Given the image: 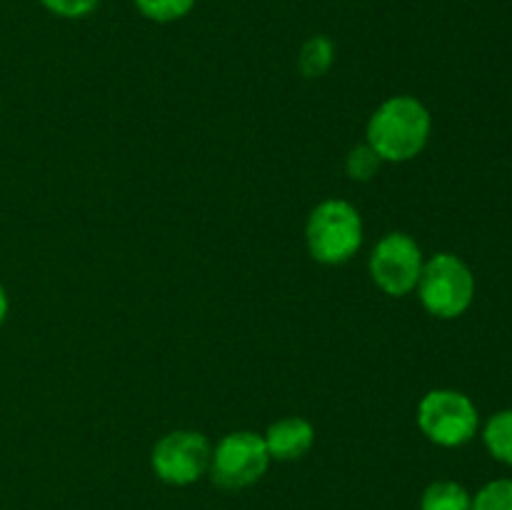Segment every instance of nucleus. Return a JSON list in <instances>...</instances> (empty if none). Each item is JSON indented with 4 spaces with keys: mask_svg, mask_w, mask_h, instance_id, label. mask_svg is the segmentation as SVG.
Returning <instances> with one entry per match:
<instances>
[{
    "mask_svg": "<svg viewBox=\"0 0 512 510\" xmlns=\"http://www.w3.org/2000/svg\"><path fill=\"white\" fill-rule=\"evenodd\" d=\"M433 118L413 95H393L373 110L365 128V143L383 163H408L425 150Z\"/></svg>",
    "mask_w": 512,
    "mask_h": 510,
    "instance_id": "1",
    "label": "nucleus"
},
{
    "mask_svg": "<svg viewBox=\"0 0 512 510\" xmlns=\"http://www.w3.org/2000/svg\"><path fill=\"white\" fill-rule=\"evenodd\" d=\"M363 235V218L348 200H323L310 210L305 220V245L315 263H348L363 245Z\"/></svg>",
    "mask_w": 512,
    "mask_h": 510,
    "instance_id": "2",
    "label": "nucleus"
},
{
    "mask_svg": "<svg viewBox=\"0 0 512 510\" xmlns=\"http://www.w3.org/2000/svg\"><path fill=\"white\" fill-rule=\"evenodd\" d=\"M415 290L430 315L443 320L460 318L475 298L473 270L458 255L438 253L425 260Z\"/></svg>",
    "mask_w": 512,
    "mask_h": 510,
    "instance_id": "3",
    "label": "nucleus"
},
{
    "mask_svg": "<svg viewBox=\"0 0 512 510\" xmlns=\"http://www.w3.org/2000/svg\"><path fill=\"white\" fill-rule=\"evenodd\" d=\"M418 428L430 443L440 448H460L478 433V408L460 390L438 388L423 395L418 403Z\"/></svg>",
    "mask_w": 512,
    "mask_h": 510,
    "instance_id": "4",
    "label": "nucleus"
},
{
    "mask_svg": "<svg viewBox=\"0 0 512 510\" xmlns=\"http://www.w3.org/2000/svg\"><path fill=\"white\" fill-rule=\"evenodd\" d=\"M270 455L265 440L253 430H233L223 435L210 455V480L223 490H243L268 473Z\"/></svg>",
    "mask_w": 512,
    "mask_h": 510,
    "instance_id": "5",
    "label": "nucleus"
},
{
    "mask_svg": "<svg viewBox=\"0 0 512 510\" xmlns=\"http://www.w3.org/2000/svg\"><path fill=\"white\" fill-rule=\"evenodd\" d=\"M423 265V250L415 243L413 235L403 230L385 233L368 258L370 278L390 298H405L413 293L418 288Z\"/></svg>",
    "mask_w": 512,
    "mask_h": 510,
    "instance_id": "6",
    "label": "nucleus"
},
{
    "mask_svg": "<svg viewBox=\"0 0 512 510\" xmlns=\"http://www.w3.org/2000/svg\"><path fill=\"white\" fill-rule=\"evenodd\" d=\"M213 445L198 430H170L155 443L150 453L153 473L163 483L185 488L193 485L208 473Z\"/></svg>",
    "mask_w": 512,
    "mask_h": 510,
    "instance_id": "7",
    "label": "nucleus"
},
{
    "mask_svg": "<svg viewBox=\"0 0 512 510\" xmlns=\"http://www.w3.org/2000/svg\"><path fill=\"white\" fill-rule=\"evenodd\" d=\"M263 440L270 460L290 463V460H300L310 453V448L315 445V428L308 418L288 415V418L270 423L263 433Z\"/></svg>",
    "mask_w": 512,
    "mask_h": 510,
    "instance_id": "8",
    "label": "nucleus"
},
{
    "mask_svg": "<svg viewBox=\"0 0 512 510\" xmlns=\"http://www.w3.org/2000/svg\"><path fill=\"white\" fill-rule=\"evenodd\" d=\"M335 63V45L328 35H310L298 53V70L303 78H323Z\"/></svg>",
    "mask_w": 512,
    "mask_h": 510,
    "instance_id": "9",
    "label": "nucleus"
},
{
    "mask_svg": "<svg viewBox=\"0 0 512 510\" xmlns=\"http://www.w3.org/2000/svg\"><path fill=\"white\" fill-rule=\"evenodd\" d=\"M473 498L455 480H435L423 490L420 510H470Z\"/></svg>",
    "mask_w": 512,
    "mask_h": 510,
    "instance_id": "10",
    "label": "nucleus"
},
{
    "mask_svg": "<svg viewBox=\"0 0 512 510\" xmlns=\"http://www.w3.org/2000/svg\"><path fill=\"white\" fill-rule=\"evenodd\" d=\"M483 440L485 448L490 450V455H493L495 460L512 465V408L500 410V413H495L493 418L488 420Z\"/></svg>",
    "mask_w": 512,
    "mask_h": 510,
    "instance_id": "11",
    "label": "nucleus"
},
{
    "mask_svg": "<svg viewBox=\"0 0 512 510\" xmlns=\"http://www.w3.org/2000/svg\"><path fill=\"white\" fill-rule=\"evenodd\" d=\"M138 13L153 23H175L195 8V0H133Z\"/></svg>",
    "mask_w": 512,
    "mask_h": 510,
    "instance_id": "12",
    "label": "nucleus"
},
{
    "mask_svg": "<svg viewBox=\"0 0 512 510\" xmlns=\"http://www.w3.org/2000/svg\"><path fill=\"white\" fill-rule=\"evenodd\" d=\"M380 168H383V160L368 143L355 145L348 153V158H345V173L355 183H368V180H373L380 173Z\"/></svg>",
    "mask_w": 512,
    "mask_h": 510,
    "instance_id": "13",
    "label": "nucleus"
},
{
    "mask_svg": "<svg viewBox=\"0 0 512 510\" xmlns=\"http://www.w3.org/2000/svg\"><path fill=\"white\" fill-rule=\"evenodd\" d=\"M470 510H512V480H493L480 488Z\"/></svg>",
    "mask_w": 512,
    "mask_h": 510,
    "instance_id": "14",
    "label": "nucleus"
},
{
    "mask_svg": "<svg viewBox=\"0 0 512 510\" xmlns=\"http://www.w3.org/2000/svg\"><path fill=\"white\" fill-rule=\"evenodd\" d=\"M45 10H50L58 18H85V15L93 13L100 5V0H40Z\"/></svg>",
    "mask_w": 512,
    "mask_h": 510,
    "instance_id": "15",
    "label": "nucleus"
},
{
    "mask_svg": "<svg viewBox=\"0 0 512 510\" xmlns=\"http://www.w3.org/2000/svg\"><path fill=\"white\" fill-rule=\"evenodd\" d=\"M8 310H10L8 293H5L3 283H0V325H3V323H5V318H8Z\"/></svg>",
    "mask_w": 512,
    "mask_h": 510,
    "instance_id": "16",
    "label": "nucleus"
}]
</instances>
